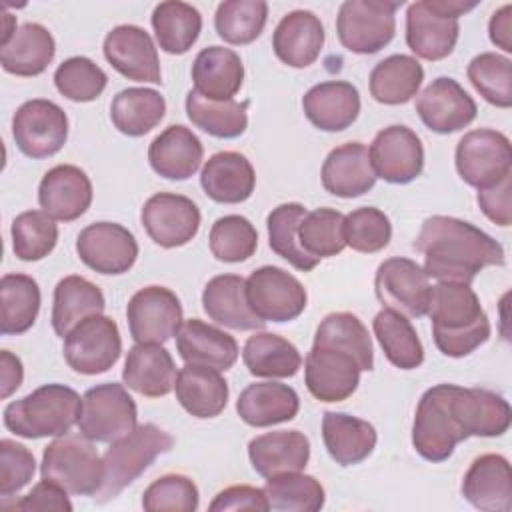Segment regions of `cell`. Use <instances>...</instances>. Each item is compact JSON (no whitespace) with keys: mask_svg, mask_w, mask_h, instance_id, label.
Listing matches in <instances>:
<instances>
[{"mask_svg":"<svg viewBox=\"0 0 512 512\" xmlns=\"http://www.w3.org/2000/svg\"><path fill=\"white\" fill-rule=\"evenodd\" d=\"M424 254V272L438 282L470 284L486 266H504V248L474 224L452 216H430L414 240Z\"/></svg>","mask_w":512,"mask_h":512,"instance_id":"cell-1","label":"cell"},{"mask_svg":"<svg viewBox=\"0 0 512 512\" xmlns=\"http://www.w3.org/2000/svg\"><path fill=\"white\" fill-rule=\"evenodd\" d=\"M426 314L432 320L434 344L444 356L464 358L490 338V320L470 284L432 286Z\"/></svg>","mask_w":512,"mask_h":512,"instance_id":"cell-2","label":"cell"},{"mask_svg":"<svg viewBox=\"0 0 512 512\" xmlns=\"http://www.w3.org/2000/svg\"><path fill=\"white\" fill-rule=\"evenodd\" d=\"M82 398L64 384H44L4 408V426L22 438L62 436L78 424Z\"/></svg>","mask_w":512,"mask_h":512,"instance_id":"cell-3","label":"cell"},{"mask_svg":"<svg viewBox=\"0 0 512 512\" xmlns=\"http://www.w3.org/2000/svg\"><path fill=\"white\" fill-rule=\"evenodd\" d=\"M174 438L156 424H140L130 434L114 440L104 460V482L96 502L104 504L116 498L128 484H132L160 454L170 452Z\"/></svg>","mask_w":512,"mask_h":512,"instance_id":"cell-4","label":"cell"},{"mask_svg":"<svg viewBox=\"0 0 512 512\" xmlns=\"http://www.w3.org/2000/svg\"><path fill=\"white\" fill-rule=\"evenodd\" d=\"M40 474L68 494L96 496L104 482V460L90 438L68 432L46 446Z\"/></svg>","mask_w":512,"mask_h":512,"instance_id":"cell-5","label":"cell"},{"mask_svg":"<svg viewBox=\"0 0 512 512\" xmlns=\"http://www.w3.org/2000/svg\"><path fill=\"white\" fill-rule=\"evenodd\" d=\"M402 0H346L338 8L340 44L354 54H374L390 44L396 32V10Z\"/></svg>","mask_w":512,"mask_h":512,"instance_id":"cell-6","label":"cell"},{"mask_svg":"<svg viewBox=\"0 0 512 512\" xmlns=\"http://www.w3.org/2000/svg\"><path fill=\"white\" fill-rule=\"evenodd\" d=\"M450 388L452 384L428 388L416 406L412 446L428 462L448 460L456 444L466 440L450 410Z\"/></svg>","mask_w":512,"mask_h":512,"instance_id":"cell-7","label":"cell"},{"mask_svg":"<svg viewBox=\"0 0 512 512\" xmlns=\"http://www.w3.org/2000/svg\"><path fill=\"white\" fill-rule=\"evenodd\" d=\"M136 426V402L122 384L106 382L84 392L78 428L92 442H114Z\"/></svg>","mask_w":512,"mask_h":512,"instance_id":"cell-8","label":"cell"},{"mask_svg":"<svg viewBox=\"0 0 512 512\" xmlns=\"http://www.w3.org/2000/svg\"><path fill=\"white\" fill-rule=\"evenodd\" d=\"M460 178L478 190L490 188L512 174V146L506 134L492 128L466 132L456 146Z\"/></svg>","mask_w":512,"mask_h":512,"instance_id":"cell-9","label":"cell"},{"mask_svg":"<svg viewBox=\"0 0 512 512\" xmlns=\"http://www.w3.org/2000/svg\"><path fill=\"white\" fill-rule=\"evenodd\" d=\"M62 352L66 364L78 374L108 372L122 354L118 324L104 314L88 316L64 336Z\"/></svg>","mask_w":512,"mask_h":512,"instance_id":"cell-10","label":"cell"},{"mask_svg":"<svg viewBox=\"0 0 512 512\" xmlns=\"http://www.w3.org/2000/svg\"><path fill=\"white\" fill-rule=\"evenodd\" d=\"M246 298L252 312L264 322H290L308 302L302 282L278 266H260L246 278Z\"/></svg>","mask_w":512,"mask_h":512,"instance_id":"cell-11","label":"cell"},{"mask_svg":"<svg viewBox=\"0 0 512 512\" xmlns=\"http://www.w3.org/2000/svg\"><path fill=\"white\" fill-rule=\"evenodd\" d=\"M12 136L18 150L28 158L54 156L66 144L68 116L52 100H28L14 112Z\"/></svg>","mask_w":512,"mask_h":512,"instance_id":"cell-12","label":"cell"},{"mask_svg":"<svg viewBox=\"0 0 512 512\" xmlns=\"http://www.w3.org/2000/svg\"><path fill=\"white\" fill-rule=\"evenodd\" d=\"M374 290L382 306L406 318H420L428 312L432 286L424 268L410 258L394 256L384 260L376 270Z\"/></svg>","mask_w":512,"mask_h":512,"instance_id":"cell-13","label":"cell"},{"mask_svg":"<svg viewBox=\"0 0 512 512\" xmlns=\"http://www.w3.org/2000/svg\"><path fill=\"white\" fill-rule=\"evenodd\" d=\"M360 364L344 348L314 342L304 360V382L320 402H342L360 384Z\"/></svg>","mask_w":512,"mask_h":512,"instance_id":"cell-14","label":"cell"},{"mask_svg":"<svg viewBox=\"0 0 512 512\" xmlns=\"http://www.w3.org/2000/svg\"><path fill=\"white\" fill-rule=\"evenodd\" d=\"M126 320L136 344H164L182 326V304L170 288L146 286L128 300Z\"/></svg>","mask_w":512,"mask_h":512,"instance_id":"cell-15","label":"cell"},{"mask_svg":"<svg viewBox=\"0 0 512 512\" xmlns=\"http://www.w3.org/2000/svg\"><path fill=\"white\" fill-rule=\"evenodd\" d=\"M140 222L154 244L178 248L198 234L200 210L188 196L158 192L144 202Z\"/></svg>","mask_w":512,"mask_h":512,"instance_id":"cell-16","label":"cell"},{"mask_svg":"<svg viewBox=\"0 0 512 512\" xmlns=\"http://www.w3.org/2000/svg\"><path fill=\"white\" fill-rule=\"evenodd\" d=\"M370 162L376 178L388 184H410L422 174L424 148L414 130L402 124H392L380 130L370 148Z\"/></svg>","mask_w":512,"mask_h":512,"instance_id":"cell-17","label":"cell"},{"mask_svg":"<svg viewBox=\"0 0 512 512\" xmlns=\"http://www.w3.org/2000/svg\"><path fill=\"white\" fill-rule=\"evenodd\" d=\"M80 260L98 274H124L138 258L134 234L116 222H94L80 230L76 238Z\"/></svg>","mask_w":512,"mask_h":512,"instance_id":"cell-18","label":"cell"},{"mask_svg":"<svg viewBox=\"0 0 512 512\" xmlns=\"http://www.w3.org/2000/svg\"><path fill=\"white\" fill-rule=\"evenodd\" d=\"M104 56L108 64L134 82L160 84V60L152 36L134 24H120L104 38Z\"/></svg>","mask_w":512,"mask_h":512,"instance_id":"cell-19","label":"cell"},{"mask_svg":"<svg viewBox=\"0 0 512 512\" xmlns=\"http://www.w3.org/2000/svg\"><path fill=\"white\" fill-rule=\"evenodd\" d=\"M450 410L466 438L502 436L508 432L512 422L508 400L486 388H464L452 384Z\"/></svg>","mask_w":512,"mask_h":512,"instance_id":"cell-20","label":"cell"},{"mask_svg":"<svg viewBox=\"0 0 512 512\" xmlns=\"http://www.w3.org/2000/svg\"><path fill=\"white\" fill-rule=\"evenodd\" d=\"M416 112L426 128L438 134H452L476 118L474 98L454 80L440 76L432 80L416 100Z\"/></svg>","mask_w":512,"mask_h":512,"instance_id":"cell-21","label":"cell"},{"mask_svg":"<svg viewBox=\"0 0 512 512\" xmlns=\"http://www.w3.org/2000/svg\"><path fill=\"white\" fill-rule=\"evenodd\" d=\"M40 208L54 220L72 222L92 204V182L84 170L74 164L50 168L38 186Z\"/></svg>","mask_w":512,"mask_h":512,"instance_id":"cell-22","label":"cell"},{"mask_svg":"<svg viewBox=\"0 0 512 512\" xmlns=\"http://www.w3.org/2000/svg\"><path fill=\"white\" fill-rule=\"evenodd\" d=\"M462 496L484 512H510L512 472L500 454H482L472 460L462 478Z\"/></svg>","mask_w":512,"mask_h":512,"instance_id":"cell-23","label":"cell"},{"mask_svg":"<svg viewBox=\"0 0 512 512\" xmlns=\"http://www.w3.org/2000/svg\"><path fill=\"white\" fill-rule=\"evenodd\" d=\"M302 110L318 130L340 132L356 122L360 114V94L358 88L346 80L320 82L302 96Z\"/></svg>","mask_w":512,"mask_h":512,"instance_id":"cell-24","label":"cell"},{"mask_svg":"<svg viewBox=\"0 0 512 512\" xmlns=\"http://www.w3.org/2000/svg\"><path fill=\"white\" fill-rule=\"evenodd\" d=\"M176 350L186 364L208 366L220 372L230 370L238 360V342L234 336L200 318L182 322L176 332Z\"/></svg>","mask_w":512,"mask_h":512,"instance_id":"cell-25","label":"cell"},{"mask_svg":"<svg viewBox=\"0 0 512 512\" xmlns=\"http://www.w3.org/2000/svg\"><path fill=\"white\" fill-rule=\"evenodd\" d=\"M248 458L262 478L300 472L310 460V440L300 430L266 432L248 442Z\"/></svg>","mask_w":512,"mask_h":512,"instance_id":"cell-26","label":"cell"},{"mask_svg":"<svg viewBox=\"0 0 512 512\" xmlns=\"http://www.w3.org/2000/svg\"><path fill=\"white\" fill-rule=\"evenodd\" d=\"M324 46V26L310 10L288 12L272 34V48L280 62L292 68L314 64Z\"/></svg>","mask_w":512,"mask_h":512,"instance_id":"cell-27","label":"cell"},{"mask_svg":"<svg viewBox=\"0 0 512 512\" xmlns=\"http://www.w3.org/2000/svg\"><path fill=\"white\" fill-rule=\"evenodd\" d=\"M320 176L324 190L338 198L362 196L376 184L370 154L362 142H346L330 150Z\"/></svg>","mask_w":512,"mask_h":512,"instance_id":"cell-28","label":"cell"},{"mask_svg":"<svg viewBox=\"0 0 512 512\" xmlns=\"http://www.w3.org/2000/svg\"><path fill=\"white\" fill-rule=\"evenodd\" d=\"M200 186L214 202L240 204L252 196L256 172L244 154L224 150L206 160L200 172Z\"/></svg>","mask_w":512,"mask_h":512,"instance_id":"cell-29","label":"cell"},{"mask_svg":"<svg viewBox=\"0 0 512 512\" xmlns=\"http://www.w3.org/2000/svg\"><path fill=\"white\" fill-rule=\"evenodd\" d=\"M204 148L200 138L182 124H172L160 132L148 148L152 170L166 180H188L202 164Z\"/></svg>","mask_w":512,"mask_h":512,"instance_id":"cell-30","label":"cell"},{"mask_svg":"<svg viewBox=\"0 0 512 512\" xmlns=\"http://www.w3.org/2000/svg\"><path fill=\"white\" fill-rule=\"evenodd\" d=\"M460 34L458 20L434 12L426 0L414 2L406 12V44L422 60H442L452 54Z\"/></svg>","mask_w":512,"mask_h":512,"instance_id":"cell-31","label":"cell"},{"mask_svg":"<svg viewBox=\"0 0 512 512\" xmlns=\"http://www.w3.org/2000/svg\"><path fill=\"white\" fill-rule=\"evenodd\" d=\"M176 364L162 344H134L124 360V384L146 396L160 398L174 390Z\"/></svg>","mask_w":512,"mask_h":512,"instance_id":"cell-32","label":"cell"},{"mask_svg":"<svg viewBox=\"0 0 512 512\" xmlns=\"http://www.w3.org/2000/svg\"><path fill=\"white\" fill-rule=\"evenodd\" d=\"M202 308L210 320L232 330H262L260 320L246 298V280L238 274H220L208 280L202 292Z\"/></svg>","mask_w":512,"mask_h":512,"instance_id":"cell-33","label":"cell"},{"mask_svg":"<svg viewBox=\"0 0 512 512\" xmlns=\"http://www.w3.org/2000/svg\"><path fill=\"white\" fill-rule=\"evenodd\" d=\"M300 410V398L296 390L282 382H254L248 384L238 400V416L254 428H268L292 420Z\"/></svg>","mask_w":512,"mask_h":512,"instance_id":"cell-34","label":"cell"},{"mask_svg":"<svg viewBox=\"0 0 512 512\" xmlns=\"http://www.w3.org/2000/svg\"><path fill=\"white\" fill-rule=\"evenodd\" d=\"M194 90L216 102L232 100L244 82V64L240 56L224 46L202 48L192 64Z\"/></svg>","mask_w":512,"mask_h":512,"instance_id":"cell-35","label":"cell"},{"mask_svg":"<svg viewBox=\"0 0 512 512\" xmlns=\"http://www.w3.org/2000/svg\"><path fill=\"white\" fill-rule=\"evenodd\" d=\"M176 400L194 418H214L228 404V382L220 370L186 364L178 370L174 384Z\"/></svg>","mask_w":512,"mask_h":512,"instance_id":"cell-36","label":"cell"},{"mask_svg":"<svg viewBox=\"0 0 512 512\" xmlns=\"http://www.w3.org/2000/svg\"><path fill=\"white\" fill-rule=\"evenodd\" d=\"M322 440L336 464L354 466L374 452L378 436L374 426L362 418L326 412L322 418Z\"/></svg>","mask_w":512,"mask_h":512,"instance_id":"cell-37","label":"cell"},{"mask_svg":"<svg viewBox=\"0 0 512 512\" xmlns=\"http://www.w3.org/2000/svg\"><path fill=\"white\" fill-rule=\"evenodd\" d=\"M56 42L54 36L38 22L22 24L14 36L2 44L0 64L14 76H38L54 60Z\"/></svg>","mask_w":512,"mask_h":512,"instance_id":"cell-38","label":"cell"},{"mask_svg":"<svg viewBox=\"0 0 512 512\" xmlns=\"http://www.w3.org/2000/svg\"><path fill=\"white\" fill-rule=\"evenodd\" d=\"M104 308V294L94 282L76 274L64 276L54 288L52 328L56 336L64 338L76 324L88 316L102 314Z\"/></svg>","mask_w":512,"mask_h":512,"instance_id":"cell-39","label":"cell"},{"mask_svg":"<svg viewBox=\"0 0 512 512\" xmlns=\"http://www.w3.org/2000/svg\"><path fill=\"white\" fill-rule=\"evenodd\" d=\"M424 80L422 64L408 54H392L370 72V94L376 102L398 106L410 102Z\"/></svg>","mask_w":512,"mask_h":512,"instance_id":"cell-40","label":"cell"},{"mask_svg":"<svg viewBox=\"0 0 512 512\" xmlns=\"http://www.w3.org/2000/svg\"><path fill=\"white\" fill-rule=\"evenodd\" d=\"M166 114V100L154 88H124L110 104L114 128L130 138H138L156 128Z\"/></svg>","mask_w":512,"mask_h":512,"instance_id":"cell-41","label":"cell"},{"mask_svg":"<svg viewBox=\"0 0 512 512\" xmlns=\"http://www.w3.org/2000/svg\"><path fill=\"white\" fill-rule=\"evenodd\" d=\"M242 360L258 378H292L302 366L298 348L272 332H254L242 348Z\"/></svg>","mask_w":512,"mask_h":512,"instance_id":"cell-42","label":"cell"},{"mask_svg":"<svg viewBox=\"0 0 512 512\" xmlns=\"http://www.w3.org/2000/svg\"><path fill=\"white\" fill-rule=\"evenodd\" d=\"M0 332L4 336L30 330L40 312V288L28 274H4L0 280Z\"/></svg>","mask_w":512,"mask_h":512,"instance_id":"cell-43","label":"cell"},{"mask_svg":"<svg viewBox=\"0 0 512 512\" xmlns=\"http://www.w3.org/2000/svg\"><path fill=\"white\" fill-rule=\"evenodd\" d=\"M374 334L390 364L400 370H414L424 362L422 342L412 322L390 308L380 310L372 322Z\"/></svg>","mask_w":512,"mask_h":512,"instance_id":"cell-44","label":"cell"},{"mask_svg":"<svg viewBox=\"0 0 512 512\" xmlns=\"http://www.w3.org/2000/svg\"><path fill=\"white\" fill-rule=\"evenodd\" d=\"M152 28L158 46L168 54H186L202 30L200 12L186 2H160L152 12Z\"/></svg>","mask_w":512,"mask_h":512,"instance_id":"cell-45","label":"cell"},{"mask_svg":"<svg viewBox=\"0 0 512 512\" xmlns=\"http://www.w3.org/2000/svg\"><path fill=\"white\" fill-rule=\"evenodd\" d=\"M248 102H216L200 96L196 90L186 94L188 120L202 132L216 138H238L248 128Z\"/></svg>","mask_w":512,"mask_h":512,"instance_id":"cell-46","label":"cell"},{"mask_svg":"<svg viewBox=\"0 0 512 512\" xmlns=\"http://www.w3.org/2000/svg\"><path fill=\"white\" fill-rule=\"evenodd\" d=\"M306 212L308 210L300 202H286L276 206L266 218L268 244L272 252L302 272L314 270L320 262L318 258L306 254L298 240V226Z\"/></svg>","mask_w":512,"mask_h":512,"instance_id":"cell-47","label":"cell"},{"mask_svg":"<svg viewBox=\"0 0 512 512\" xmlns=\"http://www.w3.org/2000/svg\"><path fill=\"white\" fill-rule=\"evenodd\" d=\"M268 20V4L264 0H226L214 14L218 36L234 46L254 42Z\"/></svg>","mask_w":512,"mask_h":512,"instance_id":"cell-48","label":"cell"},{"mask_svg":"<svg viewBox=\"0 0 512 512\" xmlns=\"http://www.w3.org/2000/svg\"><path fill=\"white\" fill-rule=\"evenodd\" d=\"M314 342L332 344L348 350L360 364L362 372L374 368V348L368 328L352 312H334L328 314L316 328Z\"/></svg>","mask_w":512,"mask_h":512,"instance_id":"cell-49","label":"cell"},{"mask_svg":"<svg viewBox=\"0 0 512 512\" xmlns=\"http://www.w3.org/2000/svg\"><path fill=\"white\" fill-rule=\"evenodd\" d=\"M264 494L270 510H294V512H318L326 494L322 484L308 474L288 472L274 478H266Z\"/></svg>","mask_w":512,"mask_h":512,"instance_id":"cell-50","label":"cell"},{"mask_svg":"<svg viewBox=\"0 0 512 512\" xmlns=\"http://www.w3.org/2000/svg\"><path fill=\"white\" fill-rule=\"evenodd\" d=\"M344 214L334 208H316L306 212L298 226V240L312 258L336 256L346 248Z\"/></svg>","mask_w":512,"mask_h":512,"instance_id":"cell-51","label":"cell"},{"mask_svg":"<svg viewBox=\"0 0 512 512\" xmlns=\"http://www.w3.org/2000/svg\"><path fill=\"white\" fill-rule=\"evenodd\" d=\"M12 250L24 262L46 258L58 242V226L44 210H26L18 214L10 228Z\"/></svg>","mask_w":512,"mask_h":512,"instance_id":"cell-52","label":"cell"},{"mask_svg":"<svg viewBox=\"0 0 512 512\" xmlns=\"http://www.w3.org/2000/svg\"><path fill=\"white\" fill-rule=\"evenodd\" d=\"M468 80L476 92L498 108L512 106V62L496 52H482L468 64Z\"/></svg>","mask_w":512,"mask_h":512,"instance_id":"cell-53","label":"cell"},{"mask_svg":"<svg viewBox=\"0 0 512 512\" xmlns=\"http://www.w3.org/2000/svg\"><path fill=\"white\" fill-rule=\"evenodd\" d=\"M208 244L216 260L236 264L248 260L256 252L258 232L248 218L228 214L212 224Z\"/></svg>","mask_w":512,"mask_h":512,"instance_id":"cell-54","label":"cell"},{"mask_svg":"<svg viewBox=\"0 0 512 512\" xmlns=\"http://www.w3.org/2000/svg\"><path fill=\"white\" fill-rule=\"evenodd\" d=\"M54 84L56 90L72 102H92L104 92L108 76L94 60L72 56L56 68Z\"/></svg>","mask_w":512,"mask_h":512,"instance_id":"cell-55","label":"cell"},{"mask_svg":"<svg viewBox=\"0 0 512 512\" xmlns=\"http://www.w3.org/2000/svg\"><path fill=\"white\" fill-rule=\"evenodd\" d=\"M344 238L346 246H350L356 252H380L388 246L392 238L390 218L374 206L356 208L344 218Z\"/></svg>","mask_w":512,"mask_h":512,"instance_id":"cell-56","label":"cell"},{"mask_svg":"<svg viewBox=\"0 0 512 512\" xmlns=\"http://www.w3.org/2000/svg\"><path fill=\"white\" fill-rule=\"evenodd\" d=\"M198 502V488L184 474H164L142 494V508L148 512H194Z\"/></svg>","mask_w":512,"mask_h":512,"instance_id":"cell-57","label":"cell"},{"mask_svg":"<svg viewBox=\"0 0 512 512\" xmlns=\"http://www.w3.org/2000/svg\"><path fill=\"white\" fill-rule=\"evenodd\" d=\"M34 454L10 438L0 440V496L8 498L20 492L34 476Z\"/></svg>","mask_w":512,"mask_h":512,"instance_id":"cell-58","label":"cell"},{"mask_svg":"<svg viewBox=\"0 0 512 512\" xmlns=\"http://www.w3.org/2000/svg\"><path fill=\"white\" fill-rule=\"evenodd\" d=\"M210 512H226V510H270L264 488H254L248 484H238L224 488L214 496L208 506Z\"/></svg>","mask_w":512,"mask_h":512,"instance_id":"cell-59","label":"cell"},{"mask_svg":"<svg viewBox=\"0 0 512 512\" xmlns=\"http://www.w3.org/2000/svg\"><path fill=\"white\" fill-rule=\"evenodd\" d=\"M14 510H56V512H70L72 510V502L68 500V492L64 488H60L58 484L42 478V482H38L26 496H22L14 506Z\"/></svg>","mask_w":512,"mask_h":512,"instance_id":"cell-60","label":"cell"},{"mask_svg":"<svg viewBox=\"0 0 512 512\" xmlns=\"http://www.w3.org/2000/svg\"><path fill=\"white\" fill-rule=\"evenodd\" d=\"M510 190H512V174L490 188L478 190V196H476L478 206L484 212V216L502 228L510 226V222H512Z\"/></svg>","mask_w":512,"mask_h":512,"instance_id":"cell-61","label":"cell"},{"mask_svg":"<svg viewBox=\"0 0 512 512\" xmlns=\"http://www.w3.org/2000/svg\"><path fill=\"white\" fill-rule=\"evenodd\" d=\"M24 368L18 356H14L10 350L0 352V396L8 398L12 392H16L22 384Z\"/></svg>","mask_w":512,"mask_h":512,"instance_id":"cell-62","label":"cell"},{"mask_svg":"<svg viewBox=\"0 0 512 512\" xmlns=\"http://www.w3.org/2000/svg\"><path fill=\"white\" fill-rule=\"evenodd\" d=\"M488 34L492 44H496L504 52H512V6L510 4H504L492 14L488 24Z\"/></svg>","mask_w":512,"mask_h":512,"instance_id":"cell-63","label":"cell"},{"mask_svg":"<svg viewBox=\"0 0 512 512\" xmlns=\"http://www.w3.org/2000/svg\"><path fill=\"white\" fill-rule=\"evenodd\" d=\"M426 2L434 12L452 20H458L462 14L478 6V2H464V0H426Z\"/></svg>","mask_w":512,"mask_h":512,"instance_id":"cell-64","label":"cell"}]
</instances>
